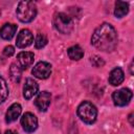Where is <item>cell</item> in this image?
Instances as JSON below:
<instances>
[{
    "label": "cell",
    "mask_w": 134,
    "mask_h": 134,
    "mask_svg": "<svg viewBox=\"0 0 134 134\" xmlns=\"http://www.w3.org/2000/svg\"><path fill=\"white\" fill-rule=\"evenodd\" d=\"M17 18L23 22V23H28L31 22L36 16H37V5L34 1H20L18 3L17 9H16Z\"/></svg>",
    "instance_id": "obj_2"
},
{
    "label": "cell",
    "mask_w": 134,
    "mask_h": 134,
    "mask_svg": "<svg viewBox=\"0 0 134 134\" xmlns=\"http://www.w3.org/2000/svg\"><path fill=\"white\" fill-rule=\"evenodd\" d=\"M53 25L55 29L62 34L68 35L73 29V21L72 19L64 14V13H57L53 17Z\"/></svg>",
    "instance_id": "obj_4"
},
{
    "label": "cell",
    "mask_w": 134,
    "mask_h": 134,
    "mask_svg": "<svg viewBox=\"0 0 134 134\" xmlns=\"http://www.w3.org/2000/svg\"><path fill=\"white\" fill-rule=\"evenodd\" d=\"M21 125L25 132L31 133L38 128V119L36 115H34L30 112H26L23 114L21 118Z\"/></svg>",
    "instance_id": "obj_7"
},
{
    "label": "cell",
    "mask_w": 134,
    "mask_h": 134,
    "mask_svg": "<svg viewBox=\"0 0 134 134\" xmlns=\"http://www.w3.org/2000/svg\"><path fill=\"white\" fill-rule=\"evenodd\" d=\"M117 32L115 28L109 23H103L99 25L91 37V44L102 51H112L117 45Z\"/></svg>",
    "instance_id": "obj_1"
},
{
    "label": "cell",
    "mask_w": 134,
    "mask_h": 134,
    "mask_svg": "<svg viewBox=\"0 0 134 134\" xmlns=\"http://www.w3.org/2000/svg\"><path fill=\"white\" fill-rule=\"evenodd\" d=\"M124 79H125L124 71L119 67L114 68L110 72V74H109V83L112 86H118V85H120L124 82Z\"/></svg>",
    "instance_id": "obj_13"
},
{
    "label": "cell",
    "mask_w": 134,
    "mask_h": 134,
    "mask_svg": "<svg viewBox=\"0 0 134 134\" xmlns=\"http://www.w3.org/2000/svg\"><path fill=\"white\" fill-rule=\"evenodd\" d=\"M77 115L85 124L91 125L96 120L97 117V110L95 106L90 102H83L77 107Z\"/></svg>",
    "instance_id": "obj_3"
},
{
    "label": "cell",
    "mask_w": 134,
    "mask_h": 134,
    "mask_svg": "<svg viewBox=\"0 0 134 134\" xmlns=\"http://www.w3.org/2000/svg\"><path fill=\"white\" fill-rule=\"evenodd\" d=\"M47 42H48L47 37L44 34H38L35 40V46L36 48H43L47 44Z\"/></svg>",
    "instance_id": "obj_19"
},
{
    "label": "cell",
    "mask_w": 134,
    "mask_h": 134,
    "mask_svg": "<svg viewBox=\"0 0 134 134\" xmlns=\"http://www.w3.org/2000/svg\"><path fill=\"white\" fill-rule=\"evenodd\" d=\"M8 96V87L3 77L0 76V104L3 103Z\"/></svg>",
    "instance_id": "obj_18"
},
{
    "label": "cell",
    "mask_w": 134,
    "mask_h": 134,
    "mask_svg": "<svg viewBox=\"0 0 134 134\" xmlns=\"http://www.w3.org/2000/svg\"><path fill=\"white\" fill-rule=\"evenodd\" d=\"M132 117H133V114H130L129 115V120H130V124L133 125V121H132Z\"/></svg>",
    "instance_id": "obj_23"
},
{
    "label": "cell",
    "mask_w": 134,
    "mask_h": 134,
    "mask_svg": "<svg viewBox=\"0 0 134 134\" xmlns=\"http://www.w3.org/2000/svg\"><path fill=\"white\" fill-rule=\"evenodd\" d=\"M14 53H15V48H14L13 46H10V45L6 46V47L3 49V54H4L5 57H12Z\"/></svg>",
    "instance_id": "obj_21"
},
{
    "label": "cell",
    "mask_w": 134,
    "mask_h": 134,
    "mask_svg": "<svg viewBox=\"0 0 134 134\" xmlns=\"http://www.w3.org/2000/svg\"><path fill=\"white\" fill-rule=\"evenodd\" d=\"M21 111H22V108H21L20 104H18V103L13 104L8 108V110H7L6 114H5V120H6V122H13V121L17 120V118L21 114Z\"/></svg>",
    "instance_id": "obj_12"
},
{
    "label": "cell",
    "mask_w": 134,
    "mask_h": 134,
    "mask_svg": "<svg viewBox=\"0 0 134 134\" xmlns=\"http://www.w3.org/2000/svg\"><path fill=\"white\" fill-rule=\"evenodd\" d=\"M32 42H34V36L28 29H22L18 34L17 39H16V45L19 48H25L31 45Z\"/></svg>",
    "instance_id": "obj_9"
},
{
    "label": "cell",
    "mask_w": 134,
    "mask_h": 134,
    "mask_svg": "<svg viewBox=\"0 0 134 134\" xmlns=\"http://www.w3.org/2000/svg\"><path fill=\"white\" fill-rule=\"evenodd\" d=\"M17 31L16 24H4L0 29V37L4 40H10Z\"/></svg>",
    "instance_id": "obj_14"
},
{
    "label": "cell",
    "mask_w": 134,
    "mask_h": 134,
    "mask_svg": "<svg viewBox=\"0 0 134 134\" xmlns=\"http://www.w3.org/2000/svg\"><path fill=\"white\" fill-rule=\"evenodd\" d=\"M90 61H91L92 65H93V66H95V67H100V66H103V65L105 64V63H104V61L102 60V58H99V57H96V55L92 57Z\"/></svg>",
    "instance_id": "obj_20"
},
{
    "label": "cell",
    "mask_w": 134,
    "mask_h": 134,
    "mask_svg": "<svg viewBox=\"0 0 134 134\" xmlns=\"http://www.w3.org/2000/svg\"><path fill=\"white\" fill-rule=\"evenodd\" d=\"M31 73L37 79L45 80L51 73V65L47 62H39L34 66V68L31 70Z\"/></svg>",
    "instance_id": "obj_6"
},
{
    "label": "cell",
    "mask_w": 134,
    "mask_h": 134,
    "mask_svg": "<svg viewBox=\"0 0 134 134\" xmlns=\"http://www.w3.org/2000/svg\"><path fill=\"white\" fill-rule=\"evenodd\" d=\"M21 68L16 64V63H13L9 67V75H10V79L14 83H19L20 80H21Z\"/></svg>",
    "instance_id": "obj_17"
},
{
    "label": "cell",
    "mask_w": 134,
    "mask_h": 134,
    "mask_svg": "<svg viewBox=\"0 0 134 134\" xmlns=\"http://www.w3.org/2000/svg\"><path fill=\"white\" fill-rule=\"evenodd\" d=\"M35 55L30 51H21L17 55V65L21 68V70H25L30 67L34 63Z\"/></svg>",
    "instance_id": "obj_8"
},
{
    "label": "cell",
    "mask_w": 134,
    "mask_h": 134,
    "mask_svg": "<svg viewBox=\"0 0 134 134\" xmlns=\"http://www.w3.org/2000/svg\"><path fill=\"white\" fill-rule=\"evenodd\" d=\"M5 134H18V133L15 132V131H13V130H7V131L5 132Z\"/></svg>",
    "instance_id": "obj_22"
},
{
    "label": "cell",
    "mask_w": 134,
    "mask_h": 134,
    "mask_svg": "<svg viewBox=\"0 0 134 134\" xmlns=\"http://www.w3.org/2000/svg\"><path fill=\"white\" fill-rule=\"evenodd\" d=\"M38 91H39L38 83L30 77L26 79L24 86H23V96L26 99H30L34 95H36L38 93Z\"/></svg>",
    "instance_id": "obj_11"
},
{
    "label": "cell",
    "mask_w": 134,
    "mask_h": 134,
    "mask_svg": "<svg viewBox=\"0 0 134 134\" xmlns=\"http://www.w3.org/2000/svg\"><path fill=\"white\" fill-rule=\"evenodd\" d=\"M51 100V94L48 91H42L39 92L38 96L35 99V105L40 111H46L50 105Z\"/></svg>",
    "instance_id": "obj_10"
},
{
    "label": "cell",
    "mask_w": 134,
    "mask_h": 134,
    "mask_svg": "<svg viewBox=\"0 0 134 134\" xmlns=\"http://www.w3.org/2000/svg\"><path fill=\"white\" fill-rule=\"evenodd\" d=\"M132 91L128 88H121L119 90H116L112 94V99L115 106L124 107L128 105L132 98Z\"/></svg>",
    "instance_id": "obj_5"
},
{
    "label": "cell",
    "mask_w": 134,
    "mask_h": 134,
    "mask_svg": "<svg viewBox=\"0 0 134 134\" xmlns=\"http://www.w3.org/2000/svg\"><path fill=\"white\" fill-rule=\"evenodd\" d=\"M129 12V4L125 1H116L115 2V9L114 15L116 18H122Z\"/></svg>",
    "instance_id": "obj_15"
},
{
    "label": "cell",
    "mask_w": 134,
    "mask_h": 134,
    "mask_svg": "<svg viewBox=\"0 0 134 134\" xmlns=\"http://www.w3.org/2000/svg\"><path fill=\"white\" fill-rule=\"evenodd\" d=\"M67 53H68V57L73 61H79L84 57V50L79 45H73L69 47L67 50Z\"/></svg>",
    "instance_id": "obj_16"
}]
</instances>
